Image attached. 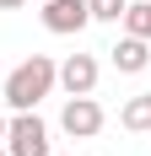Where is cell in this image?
Returning <instances> with one entry per match:
<instances>
[{"label":"cell","instance_id":"6da1fadb","mask_svg":"<svg viewBox=\"0 0 151 156\" xmlns=\"http://www.w3.org/2000/svg\"><path fill=\"white\" fill-rule=\"evenodd\" d=\"M54 86H60V65L49 59V54H27L6 76V102H11V113H32Z\"/></svg>","mask_w":151,"mask_h":156},{"label":"cell","instance_id":"7a4b0ae2","mask_svg":"<svg viewBox=\"0 0 151 156\" xmlns=\"http://www.w3.org/2000/svg\"><path fill=\"white\" fill-rule=\"evenodd\" d=\"M6 156H54L49 151V124L32 113H16L11 124H6Z\"/></svg>","mask_w":151,"mask_h":156},{"label":"cell","instance_id":"3957f363","mask_svg":"<svg viewBox=\"0 0 151 156\" xmlns=\"http://www.w3.org/2000/svg\"><path fill=\"white\" fill-rule=\"evenodd\" d=\"M60 129L70 140H92V135L103 129V102H97V97H70L60 108Z\"/></svg>","mask_w":151,"mask_h":156},{"label":"cell","instance_id":"277c9868","mask_svg":"<svg viewBox=\"0 0 151 156\" xmlns=\"http://www.w3.org/2000/svg\"><path fill=\"white\" fill-rule=\"evenodd\" d=\"M60 86H65V97H92L97 92V59L92 54H65L60 59Z\"/></svg>","mask_w":151,"mask_h":156},{"label":"cell","instance_id":"5b68a950","mask_svg":"<svg viewBox=\"0 0 151 156\" xmlns=\"http://www.w3.org/2000/svg\"><path fill=\"white\" fill-rule=\"evenodd\" d=\"M87 22H92L87 0H43V27H49V32L70 38V32H81Z\"/></svg>","mask_w":151,"mask_h":156},{"label":"cell","instance_id":"8992f818","mask_svg":"<svg viewBox=\"0 0 151 156\" xmlns=\"http://www.w3.org/2000/svg\"><path fill=\"white\" fill-rule=\"evenodd\" d=\"M108 54H113V70H124V76H140V70L151 65V43H146V38H135V32H124Z\"/></svg>","mask_w":151,"mask_h":156},{"label":"cell","instance_id":"52a82bcc","mask_svg":"<svg viewBox=\"0 0 151 156\" xmlns=\"http://www.w3.org/2000/svg\"><path fill=\"white\" fill-rule=\"evenodd\" d=\"M119 124L135 129V135H146V129H151V92H135L130 102H124V108H119Z\"/></svg>","mask_w":151,"mask_h":156},{"label":"cell","instance_id":"ba28073f","mask_svg":"<svg viewBox=\"0 0 151 156\" xmlns=\"http://www.w3.org/2000/svg\"><path fill=\"white\" fill-rule=\"evenodd\" d=\"M124 32H135L151 43V0H130V11H124Z\"/></svg>","mask_w":151,"mask_h":156},{"label":"cell","instance_id":"9c48e42d","mask_svg":"<svg viewBox=\"0 0 151 156\" xmlns=\"http://www.w3.org/2000/svg\"><path fill=\"white\" fill-rule=\"evenodd\" d=\"M92 22H124V11H130V0H87Z\"/></svg>","mask_w":151,"mask_h":156},{"label":"cell","instance_id":"30bf717a","mask_svg":"<svg viewBox=\"0 0 151 156\" xmlns=\"http://www.w3.org/2000/svg\"><path fill=\"white\" fill-rule=\"evenodd\" d=\"M22 5H27V0H0V11H22Z\"/></svg>","mask_w":151,"mask_h":156},{"label":"cell","instance_id":"8fae6325","mask_svg":"<svg viewBox=\"0 0 151 156\" xmlns=\"http://www.w3.org/2000/svg\"><path fill=\"white\" fill-rule=\"evenodd\" d=\"M6 124H11V119H0V140H6Z\"/></svg>","mask_w":151,"mask_h":156},{"label":"cell","instance_id":"7c38bea8","mask_svg":"<svg viewBox=\"0 0 151 156\" xmlns=\"http://www.w3.org/2000/svg\"><path fill=\"white\" fill-rule=\"evenodd\" d=\"M0 156H6V140H0Z\"/></svg>","mask_w":151,"mask_h":156}]
</instances>
